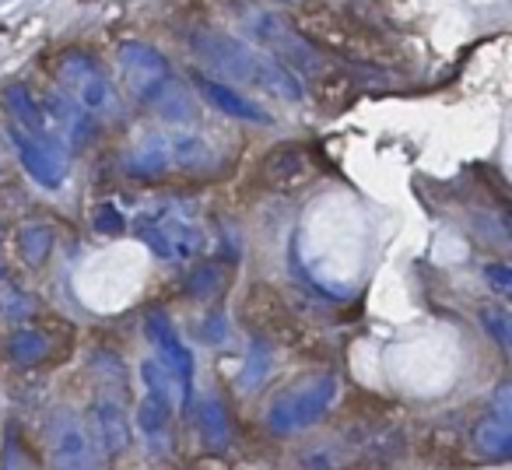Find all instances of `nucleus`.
Masks as SVG:
<instances>
[{"label":"nucleus","mask_w":512,"mask_h":470,"mask_svg":"<svg viewBox=\"0 0 512 470\" xmlns=\"http://www.w3.org/2000/svg\"><path fill=\"white\" fill-rule=\"evenodd\" d=\"M53 467L57 470H99L92 439L81 425H64V432L53 439Z\"/></svg>","instance_id":"nucleus-4"},{"label":"nucleus","mask_w":512,"mask_h":470,"mask_svg":"<svg viewBox=\"0 0 512 470\" xmlns=\"http://www.w3.org/2000/svg\"><path fill=\"white\" fill-rule=\"evenodd\" d=\"M95 228L106 235H116L123 228V218L116 214V207H99V214H95Z\"/></svg>","instance_id":"nucleus-12"},{"label":"nucleus","mask_w":512,"mask_h":470,"mask_svg":"<svg viewBox=\"0 0 512 470\" xmlns=\"http://www.w3.org/2000/svg\"><path fill=\"white\" fill-rule=\"evenodd\" d=\"M18 250H22L25 264H32V267L46 264V257H50V250H53V232L46 225H25L22 232H18Z\"/></svg>","instance_id":"nucleus-9"},{"label":"nucleus","mask_w":512,"mask_h":470,"mask_svg":"<svg viewBox=\"0 0 512 470\" xmlns=\"http://www.w3.org/2000/svg\"><path fill=\"white\" fill-rule=\"evenodd\" d=\"M242 316H246V323L256 330V334H264V337H281V341H288V334H292L288 302L281 299V295H274L271 288H264V285L249 288L246 306H242Z\"/></svg>","instance_id":"nucleus-2"},{"label":"nucleus","mask_w":512,"mask_h":470,"mask_svg":"<svg viewBox=\"0 0 512 470\" xmlns=\"http://www.w3.org/2000/svg\"><path fill=\"white\" fill-rule=\"evenodd\" d=\"M302 176H306V155L299 148H278L267 155L264 179L274 190H292L295 183H302Z\"/></svg>","instance_id":"nucleus-6"},{"label":"nucleus","mask_w":512,"mask_h":470,"mask_svg":"<svg viewBox=\"0 0 512 470\" xmlns=\"http://www.w3.org/2000/svg\"><path fill=\"white\" fill-rule=\"evenodd\" d=\"M197 85H200V92H204L207 99H211L214 106L221 109V113H232V116H239V120L267 123V116L260 113V109H256L253 102H246V99H242V95H235L232 88L214 85V81H204V78H197Z\"/></svg>","instance_id":"nucleus-7"},{"label":"nucleus","mask_w":512,"mask_h":470,"mask_svg":"<svg viewBox=\"0 0 512 470\" xmlns=\"http://www.w3.org/2000/svg\"><path fill=\"white\" fill-rule=\"evenodd\" d=\"M477 442H481L484 453L491 456H505L512 449V428L505 411H495L491 418H484V425L477 428Z\"/></svg>","instance_id":"nucleus-8"},{"label":"nucleus","mask_w":512,"mask_h":470,"mask_svg":"<svg viewBox=\"0 0 512 470\" xmlns=\"http://www.w3.org/2000/svg\"><path fill=\"white\" fill-rule=\"evenodd\" d=\"M144 330H148V337L158 344V348L165 351V358H169V365H172V372L179 376V383H183V393L190 397V379H193V362H190V355H186V348L179 344V337H176V327L169 323V316L165 313H148V320H144Z\"/></svg>","instance_id":"nucleus-3"},{"label":"nucleus","mask_w":512,"mask_h":470,"mask_svg":"<svg viewBox=\"0 0 512 470\" xmlns=\"http://www.w3.org/2000/svg\"><path fill=\"white\" fill-rule=\"evenodd\" d=\"M484 278H488L491 285L498 288V295H509L512 292V271H509V267H502V264L484 267Z\"/></svg>","instance_id":"nucleus-13"},{"label":"nucleus","mask_w":512,"mask_h":470,"mask_svg":"<svg viewBox=\"0 0 512 470\" xmlns=\"http://www.w3.org/2000/svg\"><path fill=\"white\" fill-rule=\"evenodd\" d=\"M144 383H148V397L141 404V428L144 432H162L169 421V379L158 362H144Z\"/></svg>","instance_id":"nucleus-5"},{"label":"nucleus","mask_w":512,"mask_h":470,"mask_svg":"<svg viewBox=\"0 0 512 470\" xmlns=\"http://www.w3.org/2000/svg\"><path fill=\"white\" fill-rule=\"evenodd\" d=\"M200 428H211V442H214V446L225 439V425H221V411H218V407H207L204 418H200Z\"/></svg>","instance_id":"nucleus-14"},{"label":"nucleus","mask_w":512,"mask_h":470,"mask_svg":"<svg viewBox=\"0 0 512 470\" xmlns=\"http://www.w3.org/2000/svg\"><path fill=\"white\" fill-rule=\"evenodd\" d=\"M99 428H102V442H106V453H123L127 449V421H123L116 404L99 407Z\"/></svg>","instance_id":"nucleus-10"},{"label":"nucleus","mask_w":512,"mask_h":470,"mask_svg":"<svg viewBox=\"0 0 512 470\" xmlns=\"http://www.w3.org/2000/svg\"><path fill=\"white\" fill-rule=\"evenodd\" d=\"M337 386L334 379H309L306 386H299V390L285 393V397L274 404V428L278 432H295V428H306L313 425V421L323 418V411L330 407V400H334Z\"/></svg>","instance_id":"nucleus-1"},{"label":"nucleus","mask_w":512,"mask_h":470,"mask_svg":"<svg viewBox=\"0 0 512 470\" xmlns=\"http://www.w3.org/2000/svg\"><path fill=\"white\" fill-rule=\"evenodd\" d=\"M46 355V337L39 330H15L11 334V358L22 365H32V362H43Z\"/></svg>","instance_id":"nucleus-11"}]
</instances>
